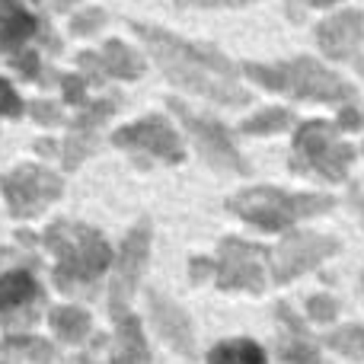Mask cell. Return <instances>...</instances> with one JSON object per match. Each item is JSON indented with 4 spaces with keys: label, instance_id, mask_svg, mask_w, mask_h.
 <instances>
[{
    "label": "cell",
    "instance_id": "28",
    "mask_svg": "<svg viewBox=\"0 0 364 364\" xmlns=\"http://www.w3.org/2000/svg\"><path fill=\"white\" fill-rule=\"evenodd\" d=\"M32 115L38 122H58V109L51 102H32Z\"/></svg>",
    "mask_w": 364,
    "mask_h": 364
},
{
    "label": "cell",
    "instance_id": "10",
    "mask_svg": "<svg viewBox=\"0 0 364 364\" xmlns=\"http://www.w3.org/2000/svg\"><path fill=\"white\" fill-rule=\"evenodd\" d=\"M4 195L10 201L13 214L32 218L61 195V179L51 176L48 170H38V166H19L4 179Z\"/></svg>",
    "mask_w": 364,
    "mask_h": 364
},
{
    "label": "cell",
    "instance_id": "22",
    "mask_svg": "<svg viewBox=\"0 0 364 364\" xmlns=\"http://www.w3.org/2000/svg\"><path fill=\"white\" fill-rule=\"evenodd\" d=\"M6 352L23 355V358L32 361V364L55 361V348H51L45 339H36V336H16V339H6Z\"/></svg>",
    "mask_w": 364,
    "mask_h": 364
},
{
    "label": "cell",
    "instance_id": "11",
    "mask_svg": "<svg viewBox=\"0 0 364 364\" xmlns=\"http://www.w3.org/2000/svg\"><path fill=\"white\" fill-rule=\"evenodd\" d=\"M112 144L122 151H141L154 160H166V164H179L182 160V144L170 125L164 119H144L132 128H122L112 134Z\"/></svg>",
    "mask_w": 364,
    "mask_h": 364
},
{
    "label": "cell",
    "instance_id": "12",
    "mask_svg": "<svg viewBox=\"0 0 364 364\" xmlns=\"http://www.w3.org/2000/svg\"><path fill=\"white\" fill-rule=\"evenodd\" d=\"M38 301V284L29 272H4L0 275V316L6 326H32L36 310L32 304Z\"/></svg>",
    "mask_w": 364,
    "mask_h": 364
},
{
    "label": "cell",
    "instance_id": "38",
    "mask_svg": "<svg viewBox=\"0 0 364 364\" xmlns=\"http://www.w3.org/2000/svg\"><path fill=\"white\" fill-rule=\"evenodd\" d=\"M361 284H364V275H361Z\"/></svg>",
    "mask_w": 364,
    "mask_h": 364
},
{
    "label": "cell",
    "instance_id": "23",
    "mask_svg": "<svg viewBox=\"0 0 364 364\" xmlns=\"http://www.w3.org/2000/svg\"><path fill=\"white\" fill-rule=\"evenodd\" d=\"M294 122V115L288 109H265V112L252 115L250 122H243V132L246 134H275L282 128H288Z\"/></svg>",
    "mask_w": 364,
    "mask_h": 364
},
{
    "label": "cell",
    "instance_id": "2",
    "mask_svg": "<svg viewBox=\"0 0 364 364\" xmlns=\"http://www.w3.org/2000/svg\"><path fill=\"white\" fill-rule=\"evenodd\" d=\"M45 243H48L58 256L55 284L64 294H83V291H90V284L106 272L109 259H112L106 240L83 224L58 220V224L45 233Z\"/></svg>",
    "mask_w": 364,
    "mask_h": 364
},
{
    "label": "cell",
    "instance_id": "17",
    "mask_svg": "<svg viewBox=\"0 0 364 364\" xmlns=\"http://www.w3.org/2000/svg\"><path fill=\"white\" fill-rule=\"evenodd\" d=\"M278 316H282V323L288 326V336L278 342V355H282V361L284 364H320V352H316V346L307 339L301 320H297L284 304L278 307Z\"/></svg>",
    "mask_w": 364,
    "mask_h": 364
},
{
    "label": "cell",
    "instance_id": "25",
    "mask_svg": "<svg viewBox=\"0 0 364 364\" xmlns=\"http://www.w3.org/2000/svg\"><path fill=\"white\" fill-rule=\"evenodd\" d=\"M307 310H310V316H314L316 323H329V320H336V314H339V304H336L333 297H326V294H316V297H310Z\"/></svg>",
    "mask_w": 364,
    "mask_h": 364
},
{
    "label": "cell",
    "instance_id": "29",
    "mask_svg": "<svg viewBox=\"0 0 364 364\" xmlns=\"http://www.w3.org/2000/svg\"><path fill=\"white\" fill-rule=\"evenodd\" d=\"M64 93H68V102H83V83L68 77V80H64Z\"/></svg>",
    "mask_w": 364,
    "mask_h": 364
},
{
    "label": "cell",
    "instance_id": "20",
    "mask_svg": "<svg viewBox=\"0 0 364 364\" xmlns=\"http://www.w3.org/2000/svg\"><path fill=\"white\" fill-rule=\"evenodd\" d=\"M48 320L64 342H83L90 333V316L80 307H55L48 314Z\"/></svg>",
    "mask_w": 364,
    "mask_h": 364
},
{
    "label": "cell",
    "instance_id": "26",
    "mask_svg": "<svg viewBox=\"0 0 364 364\" xmlns=\"http://www.w3.org/2000/svg\"><path fill=\"white\" fill-rule=\"evenodd\" d=\"M19 112H23V102H19L16 90L0 77V115H19Z\"/></svg>",
    "mask_w": 364,
    "mask_h": 364
},
{
    "label": "cell",
    "instance_id": "35",
    "mask_svg": "<svg viewBox=\"0 0 364 364\" xmlns=\"http://www.w3.org/2000/svg\"><path fill=\"white\" fill-rule=\"evenodd\" d=\"M68 4H74V0H58V6H68Z\"/></svg>",
    "mask_w": 364,
    "mask_h": 364
},
{
    "label": "cell",
    "instance_id": "34",
    "mask_svg": "<svg viewBox=\"0 0 364 364\" xmlns=\"http://www.w3.org/2000/svg\"><path fill=\"white\" fill-rule=\"evenodd\" d=\"M316 6H329V4H336V0H314Z\"/></svg>",
    "mask_w": 364,
    "mask_h": 364
},
{
    "label": "cell",
    "instance_id": "4",
    "mask_svg": "<svg viewBox=\"0 0 364 364\" xmlns=\"http://www.w3.org/2000/svg\"><path fill=\"white\" fill-rule=\"evenodd\" d=\"M233 214L250 220L259 230H284L301 218H314V214L333 211V198L329 195H291L282 188H250L240 192L227 201Z\"/></svg>",
    "mask_w": 364,
    "mask_h": 364
},
{
    "label": "cell",
    "instance_id": "19",
    "mask_svg": "<svg viewBox=\"0 0 364 364\" xmlns=\"http://www.w3.org/2000/svg\"><path fill=\"white\" fill-rule=\"evenodd\" d=\"M208 364H265V352L252 339H230L211 348Z\"/></svg>",
    "mask_w": 364,
    "mask_h": 364
},
{
    "label": "cell",
    "instance_id": "40",
    "mask_svg": "<svg viewBox=\"0 0 364 364\" xmlns=\"http://www.w3.org/2000/svg\"><path fill=\"white\" fill-rule=\"evenodd\" d=\"M361 119H364V115H361Z\"/></svg>",
    "mask_w": 364,
    "mask_h": 364
},
{
    "label": "cell",
    "instance_id": "36",
    "mask_svg": "<svg viewBox=\"0 0 364 364\" xmlns=\"http://www.w3.org/2000/svg\"><path fill=\"white\" fill-rule=\"evenodd\" d=\"M0 364H10V361H6V358H4V352H0Z\"/></svg>",
    "mask_w": 364,
    "mask_h": 364
},
{
    "label": "cell",
    "instance_id": "18",
    "mask_svg": "<svg viewBox=\"0 0 364 364\" xmlns=\"http://www.w3.org/2000/svg\"><path fill=\"white\" fill-rule=\"evenodd\" d=\"M36 16L16 0H0V51L19 48L36 32Z\"/></svg>",
    "mask_w": 364,
    "mask_h": 364
},
{
    "label": "cell",
    "instance_id": "7",
    "mask_svg": "<svg viewBox=\"0 0 364 364\" xmlns=\"http://www.w3.org/2000/svg\"><path fill=\"white\" fill-rule=\"evenodd\" d=\"M265 259H269V252L262 246L227 237L220 243L218 284L224 291H262L265 288Z\"/></svg>",
    "mask_w": 364,
    "mask_h": 364
},
{
    "label": "cell",
    "instance_id": "6",
    "mask_svg": "<svg viewBox=\"0 0 364 364\" xmlns=\"http://www.w3.org/2000/svg\"><path fill=\"white\" fill-rule=\"evenodd\" d=\"M170 109L182 119V125L188 128V134L195 138V144H198L201 157L208 160V164L214 166V170H224V173H250V164H246L243 157H240V151L233 147L230 134L224 132V128L218 125V122L211 119H201V115H195L192 109L186 106V102H170Z\"/></svg>",
    "mask_w": 364,
    "mask_h": 364
},
{
    "label": "cell",
    "instance_id": "39",
    "mask_svg": "<svg viewBox=\"0 0 364 364\" xmlns=\"http://www.w3.org/2000/svg\"><path fill=\"white\" fill-rule=\"evenodd\" d=\"M179 4H186V0H179Z\"/></svg>",
    "mask_w": 364,
    "mask_h": 364
},
{
    "label": "cell",
    "instance_id": "27",
    "mask_svg": "<svg viewBox=\"0 0 364 364\" xmlns=\"http://www.w3.org/2000/svg\"><path fill=\"white\" fill-rule=\"evenodd\" d=\"M102 23H106V16H102L100 10H90V13H80V16L70 23V29H74L77 36H90V32H96Z\"/></svg>",
    "mask_w": 364,
    "mask_h": 364
},
{
    "label": "cell",
    "instance_id": "30",
    "mask_svg": "<svg viewBox=\"0 0 364 364\" xmlns=\"http://www.w3.org/2000/svg\"><path fill=\"white\" fill-rule=\"evenodd\" d=\"M339 128H348V132L361 128V115L355 112V109H346V112H339Z\"/></svg>",
    "mask_w": 364,
    "mask_h": 364
},
{
    "label": "cell",
    "instance_id": "14",
    "mask_svg": "<svg viewBox=\"0 0 364 364\" xmlns=\"http://www.w3.org/2000/svg\"><path fill=\"white\" fill-rule=\"evenodd\" d=\"M151 316H154V326L160 329L166 342L176 348L179 355H195V336H192V323L188 316L182 314L173 301H166L164 294H151Z\"/></svg>",
    "mask_w": 364,
    "mask_h": 364
},
{
    "label": "cell",
    "instance_id": "31",
    "mask_svg": "<svg viewBox=\"0 0 364 364\" xmlns=\"http://www.w3.org/2000/svg\"><path fill=\"white\" fill-rule=\"evenodd\" d=\"M205 6H243V4H252V0H201Z\"/></svg>",
    "mask_w": 364,
    "mask_h": 364
},
{
    "label": "cell",
    "instance_id": "13",
    "mask_svg": "<svg viewBox=\"0 0 364 364\" xmlns=\"http://www.w3.org/2000/svg\"><path fill=\"white\" fill-rule=\"evenodd\" d=\"M361 36H364V16L358 10H346L339 16H329L316 29V42H320L323 55L333 58V61H342V58L352 55L358 48Z\"/></svg>",
    "mask_w": 364,
    "mask_h": 364
},
{
    "label": "cell",
    "instance_id": "21",
    "mask_svg": "<svg viewBox=\"0 0 364 364\" xmlns=\"http://www.w3.org/2000/svg\"><path fill=\"white\" fill-rule=\"evenodd\" d=\"M102 68L119 77H138L141 58H134L122 42H106V48H102Z\"/></svg>",
    "mask_w": 364,
    "mask_h": 364
},
{
    "label": "cell",
    "instance_id": "1",
    "mask_svg": "<svg viewBox=\"0 0 364 364\" xmlns=\"http://www.w3.org/2000/svg\"><path fill=\"white\" fill-rule=\"evenodd\" d=\"M134 32L147 42L157 64L166 70V77L173 83H179L182 90H192V93L208 96L214 102H224V106H246L250 102V93L233 80L237 77L233 64L220 51L182 42V38L170 36V32L151 29V26H141V23L134 26Z\"/></svg>",
    "mask_w": 364,
    "mask_h": 364
},
{
    "label": "cell",
    "instance_id": "9",
    "mask_svg": "<svg viewBox=\"0 0 364 364\" xmlns=\"http://www.w3.org/2000/svg\"><path fill=\"white\" fill-rule=\"evenodd\" d=\"M147 250H151V224H147V220H141V224L128 233L125 246H122L119 269H115L112 288H109V307H112L115 320H119V316H125V307H128V301H132L134 288H138L141 272H144Z\"/></svg>",
    "mask_w": 364,
    "mask_h": 364
},
{
    "label": "cell",
    "instance_id": "5",
    "mask_svg": "<svg viewBox=\"0 0 364 364\" xmlns=\"http://www.w3.org/2000/svg\"><path fill=\"white\" fill-rule=\"evenodd\" d=\"M355 160L352 144H339L336 141V128L329 122H307L297 128L294 138V157H291V170L310 173V176H323L329 182H342Z\"/></svg>",
    "mask_w": 364,
    "mask_h": 364
},
{
    "label": "cell",
    "instance_id": "33",
    "mask_svg": "<svg viewBox=\"0 0 364 364\" xmlns=\"http://www.w3.org/2000/svg\"><path fill=\"white\" fill-rule=\"evenodd\" d=\"M68 364H93L90 358H74V361H68Z\"/></svg>",
    "mask_w": 364,
    "mask_h": 364
},
{
    "label": "cell",
    "instance_id": "16",
    "mask_svg": "<svg viewBox=\"0 0 364 364\" xmlns=\"http://www.w3.org/2000/svg\"><path fill=\"white\" fill-rule=\"evenodd\" d=\"M112 364H151V348H147L141 320L132 314L119 316V333H115Z\"/></svg>",
    "mask_w": 364,
    "mask_h": 364
},
{
    "label": "cell",
    "instance_id": "37",
    "mask_svg": "<svg viewBox=\"0 0 364 364\" xmlns=\"http://www.w3.org/2000/svg\"><path fill=\"white\" fill-rule=\"evenodd\" d=\"M358 70H361V74H364V61H361V64H358Z\"/></svg>",
    "mask_w": 364,
    "mask_h": 364
},
{
    "label": "cell",
    "instance_id": "15",
    "mask_svg": "<svg viewBox=\"0 0 364 364\" xmlns=\"http://www.w3.org/2000/svg\"><path fill=\"white\" fill-rule=\"evenodd\" d=\"M115 106H119L115 100L96 102L90 112H83L80 119H77L74 132H70V138H68V154H64V166H68V170H70V166H77L96 147V125H102V119H106V115H112Z\"/></svg>",
    "mask_w": 364,
    "mask_h": 364
},
{
    "label": "cell",
    "instance_id": "8",
    "mask_svg": "<svg viewBox=\"0 0 364 364\" xmlns=\"http://www.w3.org/2000/svg\"><path fill=\"white\" fill-rule=\"evenodd\" d=\"M339 252V240L326 237V233H291L282 240L275 250V282H291V278L304 275V272L316 269L323 259Z\"/></svg>",
    "mask_w": 364,
    "mask_h": 364
},
{
    "label": "cell",
    "instance_id": "24",
    "mask_svg": "<svg viewBox=\"0 0 364 364\" xmlns=\"http://www.w3.org/2000/svg\"><path fill=\"white\" fill-rule=\"evenodd\" d=\"M326 346L348 358H364V326H346L326 336Z\"/></svg>",
    "mask_w": 364,
    "mask_h": 364
},
{
    "label": "cell",
    "instance_id": "32",
    "mask_svg": "<svg viewBox=\"0 0 364 364\" xmlns=\"http://www.w3.org/2000/svg\"><path fill=\"white\" fill-rule=\"evenodd\" d=\"M352 201H355V208H358V211H361V218H364V195L358 192V188H355V192H352Z\"/></svg>",
    "mask_w": 364,
    "mask_h": 364
},
{
    "label": "cell",
    "instance_id": "3",
    "mask_svg": "<svg viewBox=\"0 0 364 364\" xmlns=\"http://www.w3.org/2000/svg\"><path fill=\"white\" fill-rule=\"evenodd\" d=\"M246 74L256 83L269 90H282L297 100H316V102H348L355 96V87L348 80H342L339 74H333L329 68L316 64L314 58H294V61L275 64H246Z\"/></svg>",
    "mask_w": 364,
    "mask_h": 364
}]
</instances>
